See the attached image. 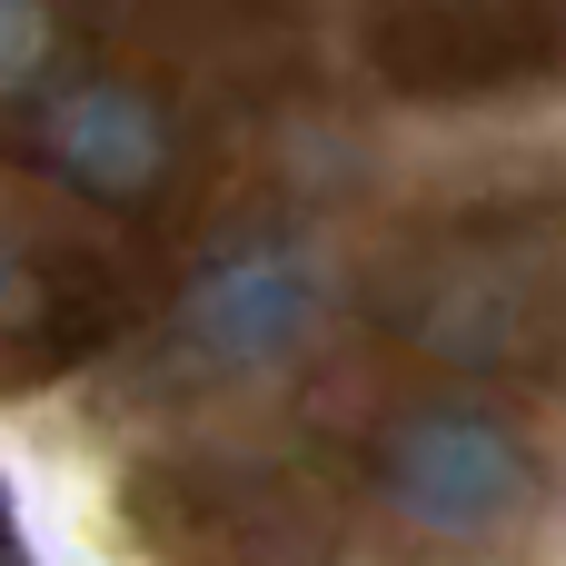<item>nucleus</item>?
Returning <instances> with one entry per match:
<instances>
[{
    "instance_id": "1",
    "label": "nucleus",
    "mask_w": 566,
    "mask_h": 566,
    "mask_svg": "<svg viewBox=\"0 0 566 566\" xmlns=\"http://www.w3.org/2000/svg\"><path fill=\"white\" fill-rule=\"evenodd\" d=\"M388 497L438 537H478L527 497V448L497 418H418L388 448Z\"/></svg>"
},
{
    "instance_id": "2",
    "label": "nucleus",
    "mask_w": 566,
    "mask_h": 566,
    "mask_svg": "<svg viewBox=\"0 0 566 566\" xmlns=\"http://www.w3.org/2000/svg\"><path fill=\"white\" fill-rule=\"evenodd\" d=\"M40 149L80 179V189H99V199H129V189H149L159 169H169V119L139 99V90H70L50 119H40Z\"/></svg>"
},
{
    "instance_id": "3",
    "label": "nucleus",
    "mask_w": 566,
    "mask_h": 566,
    "mask_svg": "<svg viewBox=\"0 0 566 566\" xmlns=\"http://www.w3.org/2000/svg\"><path fill=\"white\" fill-rule=\"evenodd\" d=\"M298 308H308V279L298 269H239V279H219L209 289V338H219V358H249V348H269V338H289L298 328Z\"/></svg>"
},
{
    "instance_id": "4",
    "label": "nucleus",
    "mask_w": 566,
    "mask_h": 566,
    "mask_svg": "<svg viewBox=\"0 0 566 566\" xmlns=\"http://www.w3.org/2000/svg\"><path fill=\"white\" fill-rule=\"evenodd\" d=\"M40 60H50V10L40 0H0V90H30Z\"/></svg>"
}]
</instances>
